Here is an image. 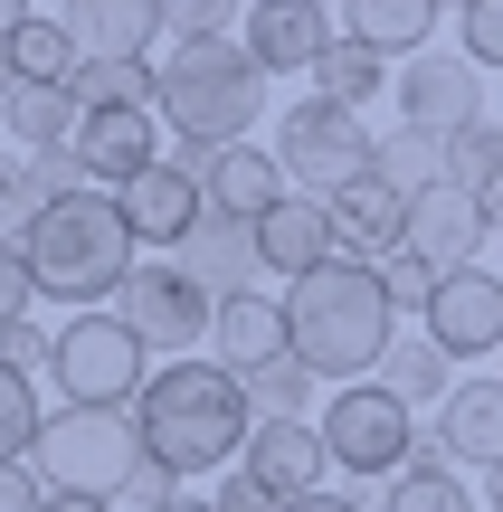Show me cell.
Returning <instances> with one entry per match:
<instances>
[{
    "label": "cell",
    "mask_w": 503,
    "mask_h": 512,
    "mask_svg": "<svg viewBox=\"0 0 503 512\" xmlns=\"http://www.w3.org/2000/svg\"><path fill=\"white\" fill-rule=\"evenodd\" d=\"M133 427H143V456L171 465V475H228V465L247 456V427H257V408H247V380L228 361H162L143 380V399H133Z\"/></svg>",
    "instance_id": "obj_1"
},
{
    "label": "cell",
    "mask_w": 503,
    "mask_h": 512,
    "mask_svg": "<svg viewBox=\"0 0 503 512\" xmlns=\"http://www.w3.org/2000/svg\"><path fill=\"white\" fill-rule=\"evenodd\" d=\"M285 342L333 389H352L361 370H380V351L399 342V313H390V294H380V266L333 256V266L295 275V294H285Z\"/></svg>",
    "instance_id": "obj_2"
},
{
    "label": "cell",
    "mask_w": 503,
    "mask_h": 512,
    "mask_svg": "<svg viewBox=\"0 0 503 512\" xmlns=\"http://www.w3.org/2000/svg\"><path fill=\"white\" fill-rule=\"evenodd\" d=\"M152 114L171 124V143L228 152L266 114V67L247 57V38H190V48H171L152 67Z\"/></svg>",
    "instance_id": "obj_3"
},
{
    "label": "cell",
    "mask_w": 503,
    "mask_h": 512,
    "mask_svg": "<svg viewBox=\"0 0 503 512\" xmlns=\"http://www.w3.org/2000/svg\"><path fill=\"white\" fill-rule=\"evenodd\" d=\"M29 275H38V294H57V304H76V313H95L105 294H124V275L143 266V238L124 228V209H114V190H76V200H48L29 219Z\"/></svg>",
    "instance_id": "obj_4"
},
{
    "label": "cell",
    "mask_w": 503,
    "mask_h": 512,
    "mask_svg": "<svg viewBox=\"0 0 503 512\" xmlns=\"http://www.w3.org/2000/svg\"><path fill=\"white\" fill-rule=\"evenodd\" d=\"M29 465L48 475V494H86V503H124L133 475H143V427H133V408H57L48 427H38Z\"/></svg>",
    "instance_id": "obj_5"
},
{
    "label": "cell",
    "mask_w": 503,
    "mask_h": 512,
    "mask_svg": "<svg viewBox=\"0 0 503 512\" xmlns=\"http://www.w3.org/2000/svg\"><path fill=\"white\" fill-rule=\"evenodd\" d=\"M314 427H323V456H333V475H361V484H390L399 465L418 456V418L390 399L380 380H352V389H333V399L314 408Z\"/></svg>",
    "instance_id": "obj_6"
},
{
    "label": "cell",
    "mask_w": 503,
    "mask_h": 512,
    "mask_svg": "<svg viewBox=\"0 0 503 512\" xmlns=\"http://www.w3.org/2000/svg\"><path fill=\"white\" fill-rule=\"evenodd\" d=\"M57 389H67V408H133L143 399V380H152V351H143V332L124 323V313H76L67 332H57Z\"/></svg>",
    "instance_id": "obj_7"
},
{
    "label": "cell",
    "mask_w": 503,
    "mask_h": 512,
    "mask_svg": "<svg viewBox=\"0 0 503 512\" xmlns=\"http://www.w3.org/2000/svg\"><path fill=\"white\" fill-rule=\"evenodd\" d=\"M371 124L361 114H342V105H323V95H304L295 114L276 124V162H285V181L304 190V200H342L352 181H371Z\"/></svg>",
    "instance_id": "obj_8"
},
{
    "label": "cell",
    "mask_w": 503,
    "mask_h": 512,
    "mask_svg": "<svg viewBox=\"0 0 503 512\" xmlns=\"http://www.w3.org/2000/svg\"><path fill=\"white\" fill-rule=\"evenodd\" d=\"M114 313H124V323L143 332V351H162V361H190V351L209 342V323H219V304H209V294L190 285L171 256L133 266V275H124V294H114Z\"/></svg>",
    "instance_id": "obj_9"
},
{
    "label": "cell",
    "mask_w": 503,
    "mask_h": 512,
    "mask_svg": "<svg viewBox=\"0 0 503 512\" xmlns=\"http://www.w3.org/2000/svg\"><path fill=\"white\" fill-rule=\"evenodd\" d=\"M418 332H428L447 361H503V275L494 266H456V275H437V294H428V313H418Z\"/></svg>",
    "instance_id": "obj_10"
},
{
    "label": "cell",
    "mask_w": 503,
    "mask_h": 512,
    "mask_svg": "<svg viewBox=\"0 0 503 512\" xmlns=\"http://www.w3.org/2000/svg\"><path fill=\"white\" fill-rule=\"evenodd\" d=\"M238 475L257 484L276 512L304 503V494H323V475H333V456H323V427H314V418H257V427H247Z\"/></svg>",
    "instance_id": "obj_11"
},
{
    "label": "cell",
    "mask_w": 503,
    "mask_h": 512,
    "mask_svg": "<svg viewBox=\"0 0 503 512\" xmlns=\"http://www.w3.org/2000/svg\"><path fill=\"white\" fill-rule=\"evenodd\" d=\"M390 86H399V124L437 133V143H456L466 124H485V67H466V57H428L418 48Z\"/></svg>",
    "instance_id": "obj_12"
},
{
    "label": "cell",
    "mask_w": 503,
    "mask_h": 512,
    "mask_svg": "<svg viewBox=\"0 0 503 512\" xmlns=\"http://www.w3.org/2000/svg\"><path fill=\"white\" fill-rule=\"evenodd\" d=\"M247 57H257L266 76H314L323 48H333V0H247Z\"/></svg>",
    "instance_id": "obj_13"
},
{
    "label": "cell",
    "mask_w": 503,
    "mask_h": 512,
    "mask_svg": "<svg viewBox=\"0 0 503 512\" xmlns=\"http://www.w3.org/2000/svg\"><path fill=\"white\" fill-rule=\"evenodd\" d=\"M76 162H86L95 190H124L162 162V114L152 105H105V114H76Z\"/></svg>",
    "instance_id": "obj_14"
},
{
    "label": "cell",
    "mask_w": 503,
    "mask_h": 512,
    "mask_svg": "<svg viewBox=\"0 0 503 512\" xmlns=\"http://www.w3.org/2000/svg\"><path fill=\"white\" fill-rule=\"evenodd\" d=\"M171 266L190 275V285L209 294V304H228V294H257V228L247 219H219V209H200V228H190L181 247H171Z\"/></svg>",
    "instance_id": "obj_15"
},
{
    "label": "cell",
    "mask_w": 503,
    "mask_h": 512,
    "mask_svg": "<svg viewBox=\"0 0 503 512\" xmlns=\"http://www.w3.org/2000/svg\"><path fill=\"white\" fill-rule=\"evenodd\" d=\"M485 238H494V228H485V209H475V190L437 181V190H418V200H409V256H428L437 275L475 266Z\"/></svg>",
    "instance_id": "obj_16"
},
{
    "label": "cell",
    "mask_w": 503,
    "mask_h": 512,
    "mask_svg": "<svg viewBox=\"0 0 503 512\" xmlns=\"http://www.w3.org/2000/svg\"><path fill=\"white\" fill-rule=\"evenodd\" d=\"M114 209H124V228H133V238H143V247H181L190 238V228H200V181H190V171L181 162H152L143 171V181H124V190H114Z\"/></svg>",
    "instance_id": "obj_17"
},
{
    "label": "cell",
    "mask_w": 503,
    "mask_h": 512,
    "mask_svg": "<svg viewBox=\"0 0 503 512\" xmlns=\"http://www.w3.org/2000/svg\"><path fill=\"white\" fill-rule=\"evenodd\" d=\"M333 256H342V247H333V200L285 190V200L257 219V266L285 275V285H295V275H314V266H333Z\"/></svg>",
    "instance_id": "obj_18"
},
{
    "label": "cell",
    "mask_w": 503,
    "mask_h": 512,
    "mask_svg": "<svg viewBox=\"0 0 503 512\" xmlns=\"http://www.w3.org/2000/svg\"><path fill=\"white\" fill-rule=\"evenodd\" d=\"M285 190L295 181H285V162L266 143H228V152H209V171H200V200L219 209V219H247V228H257Z\"/></svg>",
    "instance_id": "obj_19"
},
{
    "label": "cell",
    "mask_w": 503,
    "mask_h": 512,
    "mask_svg": "<svg viewBox=\"0 0 503 512\" xmlns=\"http://www.w3.org/2000/svg\"><path fill=\"white\" fill-rule=\"evenodd\" d=\"M437 456L447 465H503V380H456L437 408Z\"/></svg>",
    "instance_id": "obj_20"
},
{
    "label": "cell",
    "mask_w": 503,
    "mask_h": 512,
    "mask_svg": "<svg viewBox=\"0 0 503 512\" xmlns=\"http://www.w3.org/2000/svg\"><path fill=\"white\" fill-rule=\"evenodd\" d=\"M285 294H228L219 304V323H209V361H228L247 380V370H266V361H285Z\"/></svg>",
    "instance_id": "obj_21"
},
{
    "label": "cell",
    "mask_w": 503,
    "mask_h": 512,
    "mask_svg": "<svg viewBox=\"0 0 503 512\" xmlns=\"http://www.w3.org/2000/svg\"><path fill=\"white\" fill-rule=\"evenodd\" d=\"M333 247L361 256V266L399 256V247H409V200H399V190H380V181H352V190L333 200Z\"/></svg>",
    "instance_id": "obj_22"
},
{
    "label": "cell",
    "mask_w": 503,
    "mask_h": 512,
    "mask_svg": "<svg viewBox=\"0 0 503 512\" xmlns=\"http://www.w3.org/2000/svg\"><path fill=\"white\" fill-rule=\"evenodd\" d=\"M57 19H67L76 57H143L152 29H162V10H152V0H67Z\"/></svg>",
    "instance_id": "obj_23"
},
{
    "label": "cell",
    "mask_w": 503,
    "mask_h": 512,
    "mask_svg": "<svg viewBox=\"0 0 503 512\" xmlns=\"http://www.w3.org/2000/svg\"><path fill=\"white\" fill-rule=\"evenodd\" d=\"M0 133H10L19 152L76 143V95L67 86H38V76H10V95H0Z\"/></svg>",
    "instance_id": "obj_24"
},
{
    "label": "cell",
    "mask_w": 503,
    "mask_h": 512,
    "mask_svg": "<svg viewBox=\"0 0 503 512\" xmlns=\"http://www.w3.org/2000/svg\"><path fill=\"white\" fill-rule=\"evenodd\" d=\"M437 10H447V0H342V29L371 38L380 57H418L437 38Z\"/></svg>",
    "instance_id": "obj_25"
},
{
    "label": "cell",
    "mask_w": 503,
    "mask_h": 512,
    "mask_svg": "<svg viewBox=\"0 0 503 512\" xmlns=\"http://www.w3.org/2000/svg\"><path fill=\"white\" fill-rule=\"evenodd\" d=\"M380 512H475V484L456 475L437 446H418V456L399 465L390 484H380Z\"/></svg>",
    "instance_id": "obj_26"
},
{
    "label": "cell",
    "mask_w": 503,
    "mask_h": 512,
    "mask_svg": "<svg viewBox=\"0 0 503 512\" xmlns=\"http://www.w3.org/2000/svg\"><path fill=\"white\" fill-rule=\"evenodd\" d=\"M380 389H390L399 408H428V399L447 408V389H456V361L428 342V332H399V342L380 351Z\"/></svg>",
    "instance_id": "obj_27"
},
{
    "label": "cell",
    "mask_w": 503,
    "mask_h": 512,
    "mask_svg": "<svg viewBox=\"0 0 503 512\" xmlns=\"http://www.w3.org/2000/svg\"><path fill=\"white\" fill-rule=\"evenodd\" d=\"M380 76H399V67L371 48V38H352V29H342L333 48H323V67H314V95H323V105H342V114H361V105L380 95Z\"/></svg>",
    "instance_id": "obj_28"
},
{
    "label": "cell",
    "mask_w": 503,
    "mask_h": 512,
    "mask_svg": "<svg viewBox=\"0 0 503 512\" xmlns=\"http://www.w3.org/2000/svg\"><path fill=\"white\" fill-rule=\"evenodd\" d=\"M447 181L475 190V209H485V228H503V124H466L447 143Z\"/></svg>",
    "instance_id": "obj_29"
},
{
    "label": "cell",
    "mask_w": 503,
    "mask_h": 512,
    "mask_svg": "<svg viewBox=\"0 0 503 512\" xmlns=\"http://www.w3.org/2000/svg\"><path fill=\"white\" fill-rule=\"evenodd\" d=\"M0 67H10V76H38V86H67V76H76V38H67V19H19V29L10 38H0Z\"/></svg>",
    "instance_id": "obj_30"
},
{
    "label": "cell",
    "mask_w": 503,
    "mask_h": 512,
    "mask_svg": "<svg viewBox=\"0 0 503 512\" xmlns=\"http://www.w3.org/2000/svg\"><path fill=\"white\" fill-rule=\"evenodd\" d=\"M371 181H380V190H399V200H418V190L447 181V143H437V133H418V124H399L390 143L371 152Z\"/></svg>",
    "instance_id": "obj_31"
},
{
    "label": "cell",
    "mask_w": 503,
    "mask_h": 512,
    "mask_svg": "<svg viewBox=\"0 0 503 512\" xmlns=\"http://www.w3.org/2000/svg\"><path fill=\"white\" fill-rule=\"evenodd\" d=\"M67 95H76V114H105V105H152V67H143V57H76Z\"/></svg>",
    "instance_id": "obj_32"
},
{
    "label": "cell",
    "mask_w": 503,
    "mask_h": 512,
    "mask_svg": "<svg viewBox=\"0 0 503 512\" xmlns=\"http://www.w3.org/2000/svg\"><path fill=\"white\" fill-rule=\"evenodd\" d=\"M304 399H314V370L285 351V361H266V370H247V408L257 418H304Z\"/></svg>",
    "instance_id": "obj_33"
},
{
    "label": "cell",
    "mask_w": 503,
    "mask_h": 512,
    "mask_svg": "<svg viewBox=\"0 0 503 512\" xmlns=\"http://www.w3.org/2000/svg\"><path fill=\"white\" fill-rule=\"evenodd\" d=\"M38 427H48V418H38L29 370H10V361H0V465H19V456H29V446H38Z\"/></svg>",
    "instance_id": "obj_34"
},
{
    "label": "cell",
    "mask_w": 503,
    "mask_h": 512,
    "mask_svg": "<svg viewBox=\"0 0 503 512\" xmlns=\"http://www.w3.org/2000/svg\"><path fill=\"white\" fill-rule=\"evenodd\" d=\"M19 190L48 209V200H76V190H95V181H86V162H76V143H48V152H19Z\"/></svg>",
    "instance_id": "obj_35"
},
{
    "label": "cell",
    "mask_w": 503,
    "mask_h": 512,
    "mask_svg": "<svg viewBox=\"0 0 503 512\" xmlns=\"http://www.w3.org/2000/svg\"><path fill=\"white\" fill-rule=\"evenodd\" d=\"M171 29V48H190V38H228L238 29V0H152Z\"/></svg>",
    "instance_id": "obj_36"
},
{
    "label": "cell",
    "mask_w": 503,
    "mask_h": 512,
    "mask_svg": "<svg viewBox=\"0 0 503 512\" xmlns=\"http://www.w3.org/2000/svg\"><path fill=\"white\" fill-rule=\"evenodd\" d=\"M456 57L466 67H503V0H466L456 10Z\"/></svg>",
    "instance_id": "obj_37"
},
{
    "label": "cell",
    "mask_w": 503,
    "mask_h": 512,
    "mask_svg": "<svg viewBox=\"0 0 503 512\" xmlns=\"http://www.w3.org/2000/svg\"><path fill=\"white\" fill-rule=\"evenodd\" d=\"M380 294H390V313H428V294H437V266L428 256H380Z\"/></svg>",
    "instance_id": "obj_38"
},
{
    "label": "cell",
    "mask_w": 503,
    "mask_h": 512,
    "mask_svg": "<svg viewBox=\"0 0 503 512\" xmlns=\"http://www.w3.org/2000/svg\"><path fill=\"white\" fill-rule=\"evenodd\" d=\"M38 304V275H29V247L19 238H0V332L19 323V313Z\"/></svg>",
    "instance_id": "obj_39"
},
{
    "label": "cell",
    "mask_w": 503,
    "mask_h": 512,
    "mask_svg": "<svg viewBox=\"0 0 503 512\" xmlns=\"http://www.w3.org/2000/svg\"><path fill=\"white\" fill-rule=\"evenodd\" d=\"M0 361H10V370H48L57 361V332L38 323V313H19V323L0 332Z\"/></svg>",
    "instance_id": "obj_40"
},
{
    "label": "cell",
    "mask_w": 503,
    "mask_h": 512,
    "mask_svg": "<svg viewBox=\"0 0 503 512\" xmlns=\"http://www.w3.org/2000/svg\"><path fill=\"white\" fill-rule=\"evenodd\" d=\"M0 512H48V475H38L29 456L0 465Z\"/></svg>",
    "instance_id": "obj_41"
},
{
    "label": "cell",
    "mask_w": 503,
    "mask_h": 512,
    "mask_svg": "<svg viewBox=\"0 0 503 512\" xmlns=\"http://www.w3.org/2000/svg\"><path fill=\"white\" fill-rule=\"evenodd\" d=\"M29 219H38V200L19 190V162H0V238H29Z\"/></svg>",
    "instance_id": "obj_42"
},
{
    "label": "cell",
    "mask_w": 503,
    "mask_h": 512,
    "mask_svg": "<svg viewBox=\"0 0 503 512\" xmlns=\"http://www.w3.org/2000/svg\"><path fill=\"white\" fill-rule=\"evenodd\" d=\"M219 512H276V503H266V494H257V484H247V475H238V465H228V484H219Z\"/></svg>",
    "instance_id": "obj_43"
},
{
    "label": "cell",
    "mask_w": 503,
    "mask_h": 512,
    "mask_svg": "<svg viewBox=\"0 0 503 512\" xmlns=\"http://www.w3.org/2000/svg\"><path fill=\"white\" fill-rule=\"evenodd\" d=\"M285 512H361L352 494H333V484H323V494H304V503H285Z\"/></svg>",
    "instance_id": "obj_44"
},
{
    "label": "cell",
    "mask_w": 503,
    "mask_h": 512,
    "mask_svg": "<svg viewBox=\"0 0 503 512\" xmlns=\"http://www.w3.org/2000/svg\"><path fill=\"white\" fill-rule=\"evenodd\" d=\"M48 512H114V503H86V494H48Z\"/></svg>",
    "instance_id": "obj_45"
},
{
    "label": "cell",
    "mask_w": 503,
    "mask_h": 512,
    "mask_svg": "<svg viewBox=\"0 0 503 512\" xmlns=\"http://www.w3.org/2000/svg\"><path fill=\"white\" fill-rule=\"evenodd\" d=\"M19 19H29V0H0V38H10V29H19Z\"/></svg>",
    "instance_id": "obj_46"
},
{
    "label": "cell",
    "mask_w": 503,
    "mask_h": 512,
    "mask_svg": "<svg viewBox=\"0 0 503 512\" xmlns=\"http://www.w3.org/2000/svg\"><path fill=\"white\" fill-rule=\"evenodd\" d=\"M162 512H219V503H190V494H171V503H162Z\"/></svg>",
    "instance_id": "obj_47"
},
{
    "label": "cell",
    "mask_w": 503,
    "mask_h": 512,
    "mask_svg": "<svg viewBox=\"0 0 503 512\" xmlns=\"http://www.w3.org/2000/svg\"><path fill=\"white\" fill-rule=\"evenodd\" d=\"M485 494H494V512H503V465H494V475H485Z\"/></svg>",
    "instance_id": "obj_48"
},
{
    "label": "cell",
    "mask_w": 503,
    "mask_h": 512,
    "mask_svg": "<svg viewBox=\"0 0 503 512\" xmlns=\"http://www.w3.org/2000/svg\"><path fill=\"white\" fill-rule=\"evenodd\" d=\"M0 95H10V67H0Z\"/></svg>",
    "instance_id": "obj_49"
},
{
    "label": "cell",
    "mask_w": 503,
    "mask_h": 512,
    "mask_svg": "<svg viewBox=\"0 0 503 512\" xmlns=\"http://www.w3.org/2000/svg\"><path fill=\"white\" fill-rule=\"evenodd\" d=\"M456 10H466V0H456Z\"/></svg>",
    "instance_id": "obj_50"
}]
</instances>
